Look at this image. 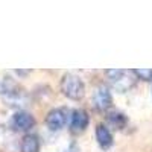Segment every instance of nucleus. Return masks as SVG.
<instances>
[{
  "mask_svg": "<svg viewBox=\"0 0 152 152\" xmlns=\"http://www.w3.org/2000/svg\"><path fill=\"white\" fill-rule=\"evenodd\" d=\"M67 122V114L66 110H61V108H55L52 111L47 113L46 116V125L50 131H59L64 128V125Z\"/></svg>",
  "mask_w": 152,
  "mask_h": 152,
  "instance_id": "nucleus-3",
  "label": "nucleus"
},
{
  "mask_svg": "<svg viewBox=\"0 0 152 152\" xmlns=\"http://www.w3.org/2000/svg\"><path fill=\"white\" fill-rule=\"evenodd\" d=\"M113 104V97H111V93L107 87L100 85L97 87L94 93H93V105L96 110L99 111H107Z\"/></svg>",
  "mask_w": 152,
  "mask_h": 152,
  "instance_id": "nucleus-4",
  "label": "nucleus"
},
{
  "mask_svg": "<svg viewBox=\"0 0 152 152\" xmlns=\"http://www.w3.org/2000/svg\"><path fill=\"white\" fill-rule=\"evenodd\" d=\"M64 152H79V149H78V146H76V145H70Z\"/></svg>",
  "mask_w": 152,
  "mask_h": 152,
  "instance_id": "nucleus-11",
  "label": "nucleus"
},
{
  "mask_svg": "<svg viewBox=\"0 0 152 152\" xmlns=\"http://www.w3.org/2000/svg\"><path fill=\"white\" fill-rule=\"evenodd\" d=\"M96 140L102 149H110L113 146V134L105 125H97L96 128Z\"/></svg>",
  "mask_w": 152,
  "mask_h": 152,
  "instance_id": "nucleus-7",
  "label": "nucleus"
},
{
  "mask_svg": "<svg viewBox=\"0 0 152 152\" xmlns=\"http://www.w3.org/2000/svg\"><path fill=\"white\" fill-rule=\"evenodd\" d=\"M105 73L110 78L113 88H116L120 93L128 91L135 84V75L132 70H107Z\"/></svg>",
  "mask_w": 152,
  "mask_h": 152,
  "instance_id": "nucleus-2",
  "label": "nucleus"
},
{
  "mask_svg": "<svg viewBox=\"0 0 152 152\" xmlns=\"http://www.w3.org/2000/svg\"><path fill=\"white\" fill-rule=\"evenodd\" d=\"M108 122L111 123V126H114V128L122 129V128H125V125H126V122H128V119H126L125 114H122L119 111H114V113L108 114Z\"/></svg>",
  "mask_w": 152,
  "mask_h": 152,
  "instance_id": "nucleus-9",
  "label": "nucleus"
},
{
  "mask_svg": "<svg viewBox=\"0 0 152 152\" xmlns=\"http://www.w3.org/2000/svg\"><path fill=\"white\" fill-rule=\"evenodd\" d=\"M61 90L72 100H79L85 94V85L82 79L75 73H66L61 79Z\"/></svg>",
  "mask_w": 152,
  "mask_h": 152,
  "instance_id": "nucleus-1",
  "label": "nucleus"
},
{
  "mask_svg": "<svg viewBox=\"0 0 152 152\" xmlns=\"http://www.w3.org/2000/svg\"><path fill=\"white\" fill-rule=\"evenodd\" d=\"M132 73L135 75V78H138V79H143V81H152V70L140 69V70H132Z\"/></svg>",
  "mask_w": 152,
  "mask_h": 152,
  "instance_id": "nucleus-10",
  "label": "nucleus"
},
{
  "mask_svg": "<svg viewBox=\"0 0 152 152\" xmlns=\"http://www.w3.org/2000/svg\"><path fill=\"white\" fill-rule=\"evenodd\" d=\"M21 152H40V138L35 134H26L20 143Z\"/></svg>",
  "mask_w": 152,
  "mask_h": 152,
  "instance_id": "nucleus-8",
  "label": "nucleus"
},
{
  "mask_svg": "<svg viewBox=\"0 0 152 152\" xmlns=\"http://www.w3.org/2000/svg\"><path fill=\"white\" fill-rule=\"evenodd\" d=\"M35 119L31 113L26 111H18L12 116V128L15 131H29L34 128Z\"/></svg>",
  "mask_w": 152,
  "mask_h": 152,
  "instance_id": "nucleus-5",
  "label": "nucleus"
},
{
  "mask_svg": "<svg viewBox=\"0 0 152 152\" xmlns=\"http://www.w3.org/2000/svg\"><path fill=\"white\" fill-rule=\"evenodd\" d=\"M90 123V117H88L87 111L84 110H75L70 116V129L75 134H79L85 131V128Z\"/></svg>",
  "mask_w": 152,
  "mask_h": 152,
  "instance_id": "nucleus-6",
  "label": "nucleus"
}]
</instances>
